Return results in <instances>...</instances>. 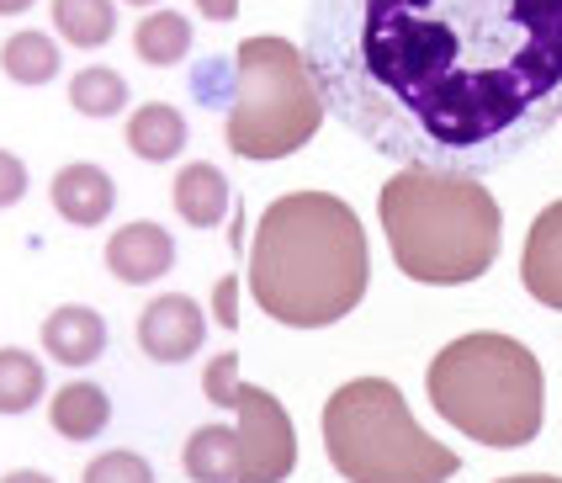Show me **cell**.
Here are the masks:
<instances>
[{
    "instance_id": "cell-16",
    "label": "cell",
    "mask_w": 562,
    "mask_h": 483,
    "mask_svg": "<svg viewBox=\"0 0 562 483\" xmlns=\"http://www.w3.org/2000/svg\"><path fill=\"white\" fill-rule=\"evenodd\" d=\"M191 483H239V436L228 425H202L187 441Z\"/></svg>"
},
{
    "instance_id": "cell-19",
    "label": "cell",
    "mask_w": 562,
    "mask_h": 483,
    "mask_svg": "<svg viewBox=\"0 0 562 483\" xmlns=\"http://www.w3.org/2000/svg\"><path fill=\"white\" fill-rule=\"evenodd\" d=\"M54 27L75 48H101L117 33V11L112 0H54Z\"/></svg>"
},
{
    "instance_id": "cell-7",
    "label": "cell",
    "mask_w": 562,
    "mask_h": 483,
    "mask_svg": "<svg viewBox=\"0 0 562 483\" xmlns=\"http://www.w3.org/2000/svg\"><path fill=\"white\" fill-rule=\"evenodd\" d=\"M202 393L239 415V425H234V436H239V483H281L297 468L292 415L281 409L277 393L239 383V351H223L207 361Z\"/></svg>"
},
{
    "instance_id": "cell-22",
    "label": "cell",
    "mask_w": 562,
    "mask_h": 483,
    "mask_svg": "<svg viewBox=\"0 0 562 483\" xmlns=\"http://www.w3.org/2000/svg\"><path fill=\"white\" fill-rule=\"evenodd\" d=\"M86 483H155V468L138 451H101L86 468Z\"/></svg>"
},
{
    "instance_id": "cell-24",
    "label": "cell",
    "mask_w": 562,
    "mask_h": 483,
    "mask_svg": "<svg viewBox=\"0 0 562 483\" xmlns=\"http://www.w3.org/2000/svg\"><path fill=\"white\" fill-rule=\"evenodd\" d=\"M213 314H218L223 329L239 324V277H223L218 282V292H213Z\"/></svg>"
},
{
    "instance_id": "cell-1",
    "label": "cell",
    "mask_w": 562,
    "mask_h": 483,
    "mask_svg": "<svg viewBox=\"0 0 562 483\" xmlns=\"http://www.w3.org/2000/svg\"><path fill=\"white\" fill-rule=\"evenodd\" d=\"M303 65L376 155L488 176L562 117V0H308Z\"/></svg>"
},
{
    "instance_id": "cell-9",
    "label": "cell",
    "mask_w": 562,
    "mask_h": 483,
    "mask_svg": "<svg viewBox=\"0 0 562 483\" xmlns=\"http://www.w3.org/2000/svg\"><path fill=\"white\" fill-rule=\"evenodd\" d=\"M176 266V239L159 224H127L106 239V271L127 288H149Z\"/></svg>"
},
{
    "instance_id": "cell-27",
    "label": "cell",
    "mask_w": 562,
    "mask_h": 483,
    "mask_svg": "<svg viewBox=\"0 0 562 483\" xmlns=\"http://www.w3.org/2000/svg\"><path fill=\"white\" fill-rule=\"evenodd\" d=\"M22 11H32V0H0V16H22Z\"/></svg>"
},
{
    "instance_id": "cell-6",
    "label": "cell",
    "mask_w": 562,
    "mask_h": 483,
    "mask_svg": "<svg viewBox=\"0 0 562 483\" xmlns=\"http://www.w3.org/2000/svg\"><path fill=\"white\" fill-rule=\"evenodd\" d=\"M324 123L303 48L286 37H245L228 86V149L239 160H286Z\"/></svg>"
},
{
    "instance_id": "cell-23",
    "label": "cell",
    "mask_w": 562,
    "mask_h": 483,
    "mask_svg": "<svg viewBox=\"0 0 562 483\" xmlns=\"http://www.w3.org/2000/svg\"><path fill=\"white\" fill-rule=\"evenodd\" d=\"M22 196H27V165L11 149H0V207H16Z\"/></svg>"
},
{
    "instance_id": "cell-26",
    "label": "cell",
    "mask_w": 562,
    "mask_h": 483,
    "mask_svg": "<svg viewBox=\"0 0 562 483\" xmlns=\"http://www.w3.org/2000/svg\"><path fill=\"white\" fill-rule=\"evenodd\" d=\"M0 483H54L48 473H32V468H22V473H5Z\"/></svg>"
},
{
    "instance_id": "cell-13",
    "label": "cell",
    "mask_w": 562,
    "mask_h": 483,
    "mask_svg": "<svg viewBox=\"0 0 562 483\" xmlns=\"http://www.w3.org/2000/svg\"><path fill=\"white\" fill-rule=\"evenodd\" d=\"M176 213L191 228H218L223 213H228V176L213 160L181 165V176H176Z\"/></svg>"
},
{
    "instance_id": "cell-2",
    "label": "cell",
    "mask_w": 562,
    "mask_h": 483,
    "mask_svg": "<svg viewBox=\"0 0 562 483\" xmlns=\"http://www.w3.org/2000/svg\"><path fill=\"white\" fill-rule=\"evenodd\" d=\"M372 282V250L356 207L335 192L277 196L250 245V292L286 329L340 324Z\"/></svg>"
},
{
    "instance_id": "cell-25",
    "label": "cell",
    "mask_w": 562,
    "mask_h": 483,
    "mask_svg": "<svg viewBox=\"0 0 562 483\" xmlns=\"http://www.w3.org/2000/svg\"><path fill=\"white\" fill-rule=\"evenodd\" d=\"M196 11H202L207 22H234V16H239V0H196Z\"/></svg>"
},
{
    "instance_id": "cell-11",
    "label": "cell",
    "mask_w": 562,
    "mask_h": 483,
    "mask_svg": "<svg viewBox=\"0 0 562 483\" xmlns=\"http://www.w3.org/2000/svg\"><path fill=\"white\" fill-rule=\"evenodd\" d=\"M54 207H59L64 224L75 228H95L112 218V202H117V187H112V176L101 170V165H64L59 176H54Z\"/></svg>"
},
{
    "instance_id": "cell-12",
    "label": "cell",
    "mask_w": 562,
    "mask_h": 483,
    "mask_svg": "<svg viewBox=\"0 0 562 483\" xmlns=\"http://www.w3.org/2000/svg\"><path fill=\"white\" fill-rule=\"evenodd\" d=\"M43 351L64 367H91L106 351V319L86 303H64L43 319Z\"/></svg>"
},
{
    "instance_id": "cell-10",
    "label": "cell",
    "mask_w": 562,
    "mask_h": 483,
    "mask_svg": "<svg viewBox=\"0 0 562 483\" xmlns=\"http://www.w3.org/2000/svg\"><path fill=\"white\" fill-rule=\"evenodd\" d=\"M520 282L541 308L562 314V202L536 213L531 234H526V256H520Z\"/></svg>"
},
{
    "instance_id": "cell-15",
    "label": "cell",
    "mask_w": 562,
    "mask_h": 483,
    "mask_svg": "<svg viewBox=\"0 0 562 483\" xmlns=\"http://www.w3.org/2000/svg\"><path fill=\"white\" fill-rule=\"evenodd\" d=\"M48 419H54V430L64 441H95L112 425V398L95 383H64L54 393V404H48Z\"/></svg>"
},
{
    "instance_id": "cell-21",
    "label": "cell",
    "mask_w": 562,
    "mask_h": 483,
    "mask_svg": "<svg viewBox=\"0 0 562 483\" xmlns=\"http://www.w3.org/2000/svg\"><path fill=\"white\" fill-rule=\"evenodd\" d=\"M69 101H75V112H86V117H117L127 106V80L117 69L91 65L69 80Z\"/></svg>"
},
{
    "instance_id": "cell-29",
    "label": "cell",
    "mask_w": 562,
    "mask_h": 483,
    "mask_svg": "<svg viewBox=\"0 0 562 483\" xmlns=\"http://www.w3.org/2000/svg\"><path fill=\"white\" fill-rule=\"evenodd\" d=\"M127 5H159V0H127Z\"/></svg>"
},
{
    "instance_id": "cell-14",
    "label": "cell",
    "mask_w": 562,
    "mask_h": 483,
    "mask_svg": "<svg viewBox=\"0 0 562 483\" xmlns=\"http://www.w3.org/2000/svg\"><path fill=\"white\" fill-rule=\"evenodd\" d=\"M127 149L149 165L176 160V155L187 149V117H181L176 106H165V101H144V106L127 117Z\"/></svg>"
},
{
    "instance_id": "cell-18",
    "label": "cell",
    "mask_w": 562,
    "mask_h": 483,
    "mask_svg": "<svg viewBox=\"0 0 562 483\" xmlns=\"http://www.w3.org/2000/svg\"><path fill=\"white\" fill-rule=\"evenodd\" d=\"M59 43L43 33H16L5 37V48H0V69L16 80V86H48L54 75H59Z\"/></svg>"
},
{
    "instance_id": "cell-17",
    "label": "cell",
    "mask_w": 562,
    "mask_h": 483,
    "mask_svg": "<svg viewBox=\"0 0 562 483\" xmlns=\"http://www.w3.org/2000/svg\"><path fill=\"white\" fill-rule=\"evenodd\" d=\"M133 48H138L144 65H155V69L181 65L191 54V22L181 11H149L138 22V33H133Z\"/></svg>"
},
{
    "instance_id": "cell-3",
    "label": "cell",
    "mask_w": 562,
    "mask_h": 483,
    "mask_svg": "<svg viewBox=\"0 0 562 483\" xmlns=\"http://www.w3.org/2000/svg\"><path fill=\"white\" fill-rule=\"evenodd\" d=\"M376 213H382L393 260L408 282L468 288L499 260L504 218L494 192L477 187V176L404 165L382 187Z\"/></svg>"
},
{
    "instance_id": "cell-5",
    "label": "cell",
    "mask_w": 562,
    "mask_h": 483,
    "mask_svg": "<svg viewBox=\"0 0 562 483\" xmlns=\"http://www.w3.org/2000/svg\"><path fill=\"white\" fill-rule=\"evenodd\" d=\"M324 451L345 483H446L462 468L457 451L419 430L387 378H356L329 393Z\"/></svg>"
},
{
    "instance_id": "cell-4",
    "label": "cell",
    "mask_w": 562,
    "mask_h": 483,
    "mask_svg": "<svg viewBox=\"0 0 562 483\" xmlns=\"http://www.w3.org/2000/svg\"><path fill=\"white\" fill-rule=\"evenodd\" d=\"M541 361L520 340L477 329L451 340L430 361V404L446 425H457L468 441L494 451L531 447L541 430Z\"/></svg>"
},
{
    "instance_id": "cell-8",
    "label": "cell",
    "mask_w": 562,
    "mask_h": 483,
    "mask_svg": "<svg viewBox=\"0 0 562 483\" xmlns=\"http://www.w3.org/2000/svg\"><path fill=\"white\" fill-rule=\"evenodd\" d=\"M202 340H207V314L196 308V297H187V292L155 297V303L144 308V319H138V346H144V356H155L165 367L196 356Z\"/></svg>"
},
{
    "instance_id": "cell-20",
    "label": "cell",
    "mask_w": 562,
    "mask_h": 483,
    "mask_svg": "<svg viewBox=\"0 0 562 483\" xmlns=\"http://www.w3.org/2000/svg\"><path fill=\"white\" fill-rule=\"evenodd\" d=\"M43 398V361L16 346L0 351V415H27Z\"/></svg>"
},
{
    "instance_id": "cell-28",
    "label": "cell",
    "mask_w": 562,
    "mask_h": 483,
    "mask_svg": "<svg viewBox=\"0 0 562 483\" xmlns=\"http://www.w3.org/2000/svg\"><path fill=\"white\" fill-rule=\"evenodd\" d=\"M499 483H562V479H552V473H520V479H499Z\"/></svg>"
}]
</instances>
